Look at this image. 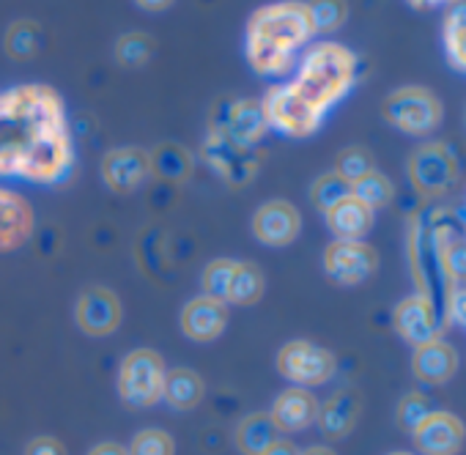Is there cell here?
Listing matches in <instances>:
<instances>
[{"label": "cell", "mask_w": 466, "mask_h": 455, "mask_svg": "<svg viewBox=\"0 0 466 455\" xmlns=\"http://www.w3.org/2000/svg\"><path fill=\"white\" fill-rule=\"evenodd\" d=\"M302 455H338L335 450H329V447H308V450H302Z\"/></svg>", "instance_id": "cell-44"}, {"label": "cell", "mask_w": 466, "mask_h": 455, "mask_svg": "<svg viewBox=\"0 0 466 455\" xmlns=\"http://www.w3.org/2000/svg\"><path fill=\"white\" fill-rule=\"evenodd\" d=\"M357 69H360V61L349 47L338 42H321L305 53L299 77L294 80V86L321 113H327L351 91V86L357 83Z\"/></svg>", "instance_id": "cell-3"}, {"label": "cell", "mask_w": 466, "mask_h": 455, "mask_svg": "<svg viewBox=\"0 0 466 455\" xmlns=\"http://www.w3.org/2000/svg\"><path fill=\"white\" fill-rule=\"evenodd\" d=\"M165 359L151 349H135L118 368V398L132 409H146L162 400Z\"/></svg>", "instance_id": "cell-6"}, {"label": "cell", "mask_w": 466, "mask_h": 455, "mask_svg": "<svg viewBox=\"0 0 466 455\" xmlns=\"http://www.w3.org/2000/svg\"><path fill=\"white\" fill-rule=\"evenodd\" d=\"M267 129H269V124H267L261 99H239L222 137L242 151H256V146L264 140Z\"/></svg>", "instance_id": "cell-20"}, {"label": "cell", "mask_w": 466, "mask_h": 455, "mask_svg": "<svg viewBox=\"0 0 466 455\" xmlns=\"http://www.w3.org/2000/svg\"><path fill=\"white\" fill-rule=\"evenodd\" d=\"M137 6H140V9H157V12H159V9H170V4H148V0H140Z\"/></svg>", "instance_id": "cell-45"}, {"label": "cell", "mask_w": 466, "mask_h": 455, "mask_svg": "<svg viewBox=\"0 0 466 455\" xmlns=\"http://www.w3.org/2000/svg\"><path fill=\"white\" fill-rule=\"evenodd\" d=\"M237 96H219L214 105H211V113H208V135H222L233 118V110H237Z\"/></svg>", "instance_id": "cell-39"}, {"label": "cell", "mask_w": 466, "mask_h": 455, "mask_svg": "<svg viewBox=\"0 0 466 455\" xmlns=\"http://www.w3.org/2000/svg\"><path fill=\"white\" fill-rule=\"evenodd\" d=\"M88 455H129V452H127V447L118 444V441H102V444L91 447Z\"/></svg>", "instance_id": "cell-43"}, {"label": "cell", "mask_w": 466, "mask_h": 455, "mask_svg": "<svg viewBox=\"0 0 466 455\" xmlns=\"http://www.w3.org/2000/svg\"><path fill=\"white\" fill-rule=\"evenodd\" d=\"M444 318H450V321L466 327V288H452V291H447Z\"/></svg>", "instance_id": "cell-40"}, {"label": "cell", "mask_w": 466, "mask_h": 455, "mask_svg": "<svg viewBox=\"0 0 466 455\" xmlns=\"http://www.w3.org/2000/svg\"><path fill=\"white\" fill-rule=\"evenodd\" d=\"M278 370L283 379L305 389V387L327 384L338 370V359L329 349L313 340H291L278 354Z\"/></svg>", "instance_id": "cell-7"}, {"label": "cell", "mask_w": 466, "mask_h": 455, "mask_svg": "<svg viewBox=\"0 0 466 455\" xmlns=\"http://www.w3.org/2000/svg\"><path fill=\"white\" fill-rule=\"evenodd\" d=\"M308 15H310L313 34H329L346 23L349 6L338 4V0H316V4H308Z\"/></svg>", "instance_id": "cell-36"}, {"label": "cell", "mask_w": 466, "mask_h": 455, "mask_svg": "<svg viewBox=\"0 0 466 455\" xmlns=\"http://www.w3.org/2000/svg\"><path fill=\"white\" fill-rule=\"evenodd\" d=\"M75 170V143L64 99L42 83L0 94V176L64 184Z\"/></svg>", "instance_id": "cell-1"}, {"label": "cell", "mask_w": 466, "mask_h": 455, "mask_svg": "<svg viewBox=\"0 0 466 455\" xmlns=\"http://www.w3.org/2000/svg\"><path fill=\"white\" fill-rule=\"evenodd\" d=\"M135 261L140 272L151 280H162L167 275V250H165V231L157 225H148L135 239Z\"/></svg>", "instance_id": "cell-27"}, {"label": "cell", "mask_w": 466, "mask_h": 455, "mask_svg": "<svg viewBox=\"0 0 466 455\" xmlns=\"http://www.w3.org/2000/svg\"><path fill=\"white\" fill-rule=\"evenodd\" d=\"M124 318V308L116 291L105 288V286H91L80 294L77 305H75V321L77 327L91 335V338H105L113 335L121 327Z\"/></svg>", "instance_id": "cell-12"}, {"label": "cell", "mask_w": 466, "mask_h": 455, "mask_svg": "<svg viewBox=\"0 0 466 455\" xmlns=\"http://www.w3.org/2000/svg\"><path fill=\"white\" fill-rule=\"evenodd\" d=\"M36 231V219L31 203L15 192L0 187V253L23 248Z\"/></svg>", "instance_id": "cell-16"}, {"label": "cell", "mask_w": 466, "mask_h": 455, "mask_svg": "<svg viewBox=\"0 0 466 455\" xmlns=\"http://www.w3.org/2000/svg\"><path fill=\"white\" fill-rule=\"evenodd\" d=\"M154 39L143 31H132V34H124L118 42H116V61L127 69H137L143 64L151 61L154 56Z\"/></svg>", "instance_id": "cell-32"}, {"label": "cell", "mask_w": 466, "mask_h": 455, "mask_svg": "<svg viewBox=\"0 0 466 455\" xmlns=\"http://www.w3.org/2000/svg\"><path fill=\"white\" fill-rule=\"evenodd\" d=\"M261 105L267 124L289 137H310L313 132H319L324 121V113L294 83L272 86Z\"/></svg>", "instance_id": "cell-5"}, {"label": "cell", "mask_w": 466, "mask_h": 455, "mask_svg": "<svg viewBox=\"0 0 466 455\" xmlns=\"http://www.w3.org/2000/svg\"><path fill=\"white\" fill-rule=\"evenodd\" d=\"M148 159H151V176L159 184H170V187H181L195 170V159L189 148H184L181 143H159L154 151H148Z\"/></svg>", "instance_id": "cell-24"}, {"label": "cell", "mask_w": 466, "mask_h": 455, "mask_svg": "<svg viewBox=\"0 0 466 455\" xmlns=\"http://www.w3.org/2000/svg\"><path fill=\"white\" fill-rule=\"evenodd\" d=\"M431 248L436 253V267H439V278H444V283L450 286V291L455 286L466 283V239L450 237L447 228H431Z\"/></svg>", "instance_id": "cell-23"}, {"label": "cell", "mask_w": 466, "mask_h": 455, "mask_svg": "<svg viewBox=\"0 0 466 455\" xmlns=\"http://www.w3.org/2000/svg\"><path fill=\"white\" fill-rule=\"evenodd\" d=\"M308 4H272L248 23V61L258 75H286L299 47L310 42Z\"/></svg>", "instance_id": "cell-2"}, {"label": "cell", "mask_w": 466, "mask_h": 455, "mask_svg": "<svg viewBox=\"0 0 466 455\" xmlns=\"http://www.w3.org/2000/svg\"><path fill=\"white\" fill-rule=\"evenodd\" d=\"M264 288H267V280H264L261 267L253 261H237V269H233L230 288H228V302L250 308V305L261 302Z\"/></svg>", "instance_id": "cell-28"}, {"label": "cell", "mask_w": 466, "mask_h": 455, "mask_svg": "<svg viewBox=\"0 0 466 455\" xmlns=\"http://www.w3.org/2000/svg\"><path fill=\"white\" fill-rule=\"evenodd\" d=\"M203 379L189 370V368H173L165 373V384H162V400L176 409V411H189L200 403L203 398Z\"/></svg>", "instance_id": "cell-26"}, {"label": "cell", "mask_w": 466, "mask_h": 455, "mask_svg": "<svg viewBox=\"0 0 466 455\" xmlns=\"http://www.w3.org/2000/svg\"><path fill=\"white\" fill-rule=\"evenodd\" d=\"M390 455H411V452H390Z\"/></svg>", "instance_id": "cell-46"}, {"label": "cell", "mask_w": 466, "mask_h": 455, "mask_svg": "<svg viewBox=\"0 0 466 455\" xmlns=\"http://www.w3.org/2000/svg\"><path fill=\"white\" fill-rule=\"evenodd\" d=\"M264 455H302V450L294 441H289V439H278Z\"/></svg>", "instance_id": "cell-42"}, {"label": "cell", "mask_w": 466, "mask_h": 455, "mask_svg": "<svg viewBox=\"0 0 466 455\" xmlns=\"http://www.w3.org/2000/svg\"><path fill=\"white\" fill-rule=\"evenodd\" d=\"M203 159L206 165L233 189L248 187L261 165L258 151H242L237 146H230L222 135H208L203 143Z\"/></svg>", "instance_id": "cell-11"}, {"label": "cell", "mask_w": 466, "mask_h": 455, "mask_svg": "<svg viewBox=\"0 0 466 455\" xmlns=\"http://www.w3.org/2000/svg\"><path fill=\"white\" fill-rule=\"evenodd\" d=\"M25 455H66V447L56 436H36L25 444Z\"/></svg>", "instance_id": "cell-41"}, {"label": "cell", "mask_w": 466, "mask_h": 455, "mask_svg": "<svg viewBox=\"0 0 466 455\" xmlns=\"http://www.w3.org/2000/svg\"><path fill=\"white\" fill-rule=\"evenodd\" d=\"M269 417L278 425V430L297 433V430H305V428H310L316 422V417H319V400H316V395L310 389L289 387L272 403Z\"/></svg>", "instance_id": "cell-18"}, {"label": "cell", "mask_w": 466, "mask_h": 455, "mask_svg": "<svg viewBox=\"0 0 466 455\" xmlns=\"http://www.w3.org/2000/svg\"><path fill=\"white\" fill-rule=\"evenodd\" d=\"M178 324L189 340L208 343V340H217L222 335V329L228 324V308L222 302L208 299V297H195L184 305Z\"/></svg>", "instance_id": "cell-17"}, {"label": "cell", "mask_w": 466, "mask_h": 455, "mask_svg": "<svg viewBox=\"0 0 466 455\" xmlns=\"http://www.w3.org/2000/svg\"><path fill=\"white\" fill-rule=\"evenodd\" d=\"M409 178L425 200H433L455 184L458 159L444 143H425L409 157Z\"/></svg>", "instance_id": "cell-8"}, {"label": "cell", "mask_w": 466, "mask_h": 455, "mask_svg": "<svg viewBox=\"0 0 466 455\" xmlns=\"http://www.w3.org/2000/svg\"><path fill=\"white\" fill-rule=\"evenodd\" d=\"M278 425L272 422L269 411H253L248 414L239 425L237 433H233V441H237V450L242 455H264L280 436H278Z\"/></svg>", "instance_id": "cell-25"}, {"label": "cell", "mask_w": 466, "mask_h": 455, "mask_svg": "<svg viewBox=\"0 0 466 455\" xmlns=\"http://www.w3.org/2000/svg\"><path fill=\"white\" fill-rule=\"evenodd\" d=\"M381 116L395 129H400L411 137H425L441 124L444 110H441V102L436 99V94L431 88L403 86L384 99Z\"/></svg>", "instance_id": "cell-4"}, {"label": "cell", "mask_w": 466, "mask_h": 455, "mask_svg": "<svg viewBox=\"0 0 466 455\" xmlns=\"http://www.w3.org/2000/svg\"><path fill=\"white\" fill-rule=\"evenodd\" d=\"M444 47L447 61L466 75V4H455L444 15Z\"/></svg>", "instance_id": "cell-29"}, {"label": "cell", "mask_w": 466, "mask_h": 455, "mask_svg": "<svg viewBox=\"0 0 466 455\" xmlns=\"http://www.w3.org/2000/svg\"><path fill=\"white\" fill-rule=\"evenodd\" d=\"M39 36H42L39 23H34V20H17V23L9 25L6 39H4V47H6L9 58H15V61H31L39 53Z\"/></svg>", "instance_id": "cell-30"}, {"label": "cell", "mask_w": 466, "mask_h": 455, "mask_svg": "<svg viewBox=\"0 0 466 455\" xmlns=\"http://www.w3.org/2000/svg\"><path fill=\"white\" fill-rule=\"evenodd\" d=\"M302 231V214L289 200H269L253 214V234L267 248H289Z\"/></svg>", "instance_id": "cell-14"}, {"label": "cell", "mask_w": 466, "mask_h": 455, "mask_svg": "<svg viewBox=\"0 0 466 455\" xmlns=\"http://www.w3.org/2000/svg\"><path fill=\"white\" fill-rule=\"evenodd\" d=\"M392 327L406 343H411L417 349V346L441 340L444 321L439 316L433 297L414 294V297H406L403 302H398V308L392 310Z\"/></svg>", "instance_id": "cell-9"}, {"label": "cell", "mask_w": 466, "mask_h": 455, "mask_svg": "<svg viewBox=\"0 0 466 455\" xmlns=\"http://www.w3.org/2000/svg\"><path fill=\"white\" fill-rule=\"evenodd\" d=\"M346 197H351V184L343 181L335 170L319 176V178L313 181V187H310V200H313V206H316L319 211H324V214H327L332 206H338L340 200H346Z\"/></svg>", "instance_id": "cell-34"}, {"label": "cell", "mask_w": 466, "mask_h": 455, "mask_svg": "<svg viewBox=\"0 0 466 455\" xmlns=\"http://www.w3.org/2000/svg\"><path fill=\"white\" fill-rule=\"evenodd\" d=\"M455 370H458V354L444 340L417 346L411 354V373L425 384H444L452 379Z\"/></svg>", "instance_id": "cell-22"}, {"label": "cell", "mask_w": 466, "mask_h": 455, "mask_svg": "<svg viewBox=\"0 0 466 455\" xmlns=\"http://www.w3.org/2000/svg\"><path fill=\"white\" fill-rule=\"evenodd\" d=\"M379 269V253L368 242H332L324 250V272L338 286H360Z\"/></svg>", "instance_id": "cell-10"}, {"label": "cell", "mask_w": 466, "mask_h": 455, "mask_svg": "<svg viewBox=\"0 0 466 455\" xmlns=\"http://www.w3.org/2000/svg\"><path fill=\"white\" fill-rule=\"evenodd\" d=\"M436 409L431 406V400L425 398V395H420V392H409V395H403L400 398V403H398V411H395V420H398V425H400V430H406V433H414L431 414H433Z\"/></svg>", "instance_id": "cell-37"}, {"label": "cell", "mask_w": 466, "mask_h": 455, "mask_svg": "<svg viewBox=\"0 0 466 455\" xmlns=\"http://www.w3.org/2000/svg\"><path fill=\"white\" fill-rule=\"evenodd\" d=\"M324 217L327 228L335 234V242H365L368 231L373 228V211L354 195L332 206Z\"/></svg>", "instance_id": "cell-21"}, {"label": "cell", "mask_w": 466, "mask_h": 455, "mask_svg": "<svg viewBox=\"0 0 466 455\" xmlns=\"http://www.w3.org/2000/svg\"><path fill=\"white\" fill-rule=\"evenodd\" d=\"M233 269H237V261L230 258H217L211 261L203 275H200V286H203V297L214 299V302H228V288H230V278Z\"/></svg>", "instance_id": "cell-35"}, {"label": "cell", "mask_w": 466, "mask_h": 455, "mask_svg": "<svg viewBox=\"0 0 466 455\" xmlns=\"http://www.w3.org/2000/svg\"><path fill=\"white\" fill-rule=\"evenodd\" d=\"M102 178L118 195H129V192L140 189L151 178L148 151L135 148V146L110 148L102 157Z\"/></svg>", "instance_id": "cell-13"}, {"label": "cell", "mask_w": 466, "mask_h": 455, "mask_svg": "<svg viewBox=\"0 0 466 455\" xmlns=\"http://www.w3.org/2000/svg\"><path fill=\"white\" fill-rule=\"evenodd\" d=\"M127 452L129 455H176V441L167 430L146 428V430L132 436Z\"/></svg>", "instance_id": "cell-38"}, {"label": "cell", "mask_w": 466, "mask_h": 455, "mask_svg": "<svg viewBox=\"0 0 466 455\" xmlns=\"http://www.w3.org/2000/svg\"><path fill=\"white\" fill-rule=\"evenodd\" d=\"M411 439L422 455H458L466 444V425L450 411H433Z\"/></svg>", "instance_id": "cell-15"}, {"label": "cell", "mask_w": 466, "mask_h": 455, "mask_svg": "<svg viewBox=\"0 0 466 455\" xmlns=\"http://www.w3.org/2000/svg\"><path fill=\"white\" fill-rule=\"evenodd\" d=\"M351 195L360 203H365L370 211H376V208H384L395 197V187H392V181L384 173L373 170L365 178H360L357 184H351Z\"/></svg>", "instance_id": "cell-31"}, {"label": "cell", "mask_w": 466, "mask_h": 455, "mask_svg": "<svg viewBox=\"0 0 466 455\" xmlns=\"http://www.w3.org/2000/svg\"><path fill=\"white\" fill-rule=\"evenodd\" d=\"M362 411V398L357 389H338L332 398L319 403V417L316 422L321 425V433L329 439H343L354 430L357 420Z\"/></svg>", "instance_id": "cell-19"}, {"label": "cell", "mask_w": 466, "mask_h": 455, "mask_svg": "<svg viewBox=\"0 0 466 455\" xmlns=\"http://www.w3.org/2000/svg\"><path fill=\"white\" fill-rule=\"evenodd\" d=\"M373 170H376V159L365 146H349L335 157V173L349 184H357Z\"/></svg>", "instance_id": "cell-33"}]
</instances>
